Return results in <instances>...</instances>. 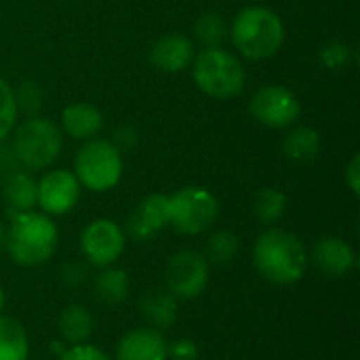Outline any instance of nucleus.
<instances>
[{
	"label": "nucleus",
	"mask_w": 360,
	"mask_h": 360,
	"mask_svg": "<svg viewBox=\"0 0 360 360\" xmlns=\"http://www.w3.org/2000/svg\"><path fill=\"white\" fill-rule=\"evenodd\" d=\"M308 249L289 230L270 228L253 245V266L272 285H295L306 276Z\"/></svg>",
	"instance_id": "obj_1"
},
{
	"label": "nucleus",
	"mask_w": 360,
	"mask_h": 360,
	"mask_svg": "<svg viewBox=\"0 0 360 360\" xmlns=\"http://www.w3.org/2000/svg\"><path fill=\"white\" fill-rule=\"evenodd\" d=\"M4 243L11 259L17 266L38 268L55 255L59 230L42 211H23L11 215Z\"/></svg>",
	"instance_id": "obj_2"
},
{
	"label": "nucleus",
	"mask_w": 360,
	"mask_h": 360,
	"mask_svg": "<svg viewBox=\"0 0 360 360\" xmlns=\"http://www.w3.org/2000/svg\"><path fill=\"white\" fill-rule=\"evenodd\" d=\"M230 38L243 57L251 61L270 59L285 42V23L268 6H247L234 17Z\"/></svg>",
	"instance_id": "obj_3"
},
{
	"label": "nucleus",
	"mask_w": 360,
	"mask_h": 360,
	"mask_svg": "<svg viewBox=\"0 0 360 360\" xmlns=\"http://www.w3.org/2000/svg\"><path fill=\"white\" fill-rule=\"evenodd\" d=\"M192 78L205 95L213 99H232L243 93L247 72L234 53L224 46H207L194 55Z\"/></svg>",
	"instance_id": "obj_4"
},
{
	"label": "nucleus",
	"mask_w": 360,
	"mask_h": 360,
	"mask_svg": "<svg viewBox=\"0 0 360 360\" xmlns=\"http://www.w3.org/2000/svg\"><path fill=\"white\" fill-rule=\"evenodd\" d=\"M63 146L61 131L55 122L40 116H30L13 131V143L11 150L19 162V167L27 171H40L49 169Z\"/></svg>",
	"instance_id": "obj_5"
},
{
	"label": "nucleus",
	"mask_w": 360,
	"mask_h": 360,
	"mask_svg": "<svg viewBox=\"0 0 360 360\" xmlns=\"http://www.w3.org/2000/svg\"><path fill=\"white\" fill-rule=\"evenodd\" d=\"M122 152L108 139H89L76 154L74 175L91 192H108L122 179Z\"/></svg>",
	"instance_id": "obj_6"
},
{
	"label": "nucleus",
	"mask_w": 360,
	"mask_h": 360,
	"mask_svg": "<svg viewBox=\"0 0 360 360\" xmlns=\"http://www.w3.org/2000/svg\"><path fill=\"white\" fill-rule=\"evenodd\" d=\"M219 215V202L213 192L200 186H186L169 196V226L186 236L207 232Z\"/></svg>",
	"instance_id": "obj_7"
},
{
	"label": "nucleus",
	"mask_w": 360,
	"mask_h": 360,
	"mask_svg": "<svg viewBox=\"0 0 360 360\" xmlns=\"http://www.w3.org/2000/svg\"><path fill=\"white\" fill-rule=\"evenodd\" d=\"M209 266L198 251L184 249L173 253L165 268L167 291L175 300H196L209 285Z\"/></svg>",
	"instance_id": "obj_8"
},
{
	"label": "nucleus",
	"mask_w": 360,
	"mask_h": 360,
	"mask_svg": "<svg viewBox=\"0 0 360 360\" xmlns=\"http://www.w3.org/2000/svg\"><path fill=\"white\" fill-rule=\"evenodd\" d=\"M124 247H127L124 230L114 219L99 217L86 224V228L80 234V251L84 259L99 270L114 266L122 257Z\"/></svg>",
	"instance_id": "obj_9"
},
{
	"label": "nucleus",
	"mask_w": 360,
	"mask_h": 360,
	"mask_svg": "<svg viewBox=\"0 0 360 360\" xmlns=\"http://www.w3.org/2000/svg\"><path fill=\"white\" fill-rule=\"evenodd\" d=\"M251 116L270 129H289L300 118V101L291 89L281 84H266L257 89L249 101Z\"/></svg>",
	"instance_id": "obj_10"
},
{
	"label": "nucleus",
	"mask_w": 360,
	"mask_h": 360,
	"mask_svg": "<svg viewBox=\"0 0 360 360\" xmlns=\"http://www.w3.org/2000/svg\"><path fill=\"white\" fill-rule=\"evenodd\" d=\"M82 186L78 184L74 171L68 169H53L44 173L38 181V202L40 211L49 217L65 215L70 213L78 198H80Z\"/></svg>",
	"instance_id": "obj_11"
},
{
	"label": "nucleus",
	"mask_w": 360,
	"mask_h": 360,
	"mask_svg": "<svg viewBox=\"0 0 360 360\" xmlns=\"http://www.w3.org/2000/svg\"><path fill=\"white\" fill-rule=\"evenodd\" d=\"M308 259H312L314 268L325 278H344L356 268L354 249L344 238H338V236L321 238L312 247V253L308 255Z\"/></svg>",
	"instance_id": "obj_12"
},
{
	"label": "nucleus",
	"mask_w": 360,
	"mask_h": 360,
	"mask_svg": "<svg viewBox=\"0 0 360 360\" xmlns=\"http://www.w3.org/2000/svg\"><path fill=\"white\" fill-rule=\"evenodd\" d=\"M116 360H169V342L160 329H131L116 346Z\"/></svg>",
	"instance_id": "obj_13"
},
{
	"label": "nucleus",
	"mask_w": 360,
	"mask_h": 360,
	"mask_svg": "<svg viewBox=\"0 0 360 360\" xmlns=\"http://www.w3.org/2000/svg\"><path fill=\"white\" fill-rule=\"evenodd\" d=\"M194 42L186 34H167L158 38L152 49H150V63L167 74H177L184 72L192 65L194 61Z\"/></svg>",
	"instance_id": "obj_14"
},
{
	"label": "nucleus",
	"mask_w": 360,
	"mask_h": 360,
	"mask_svg": "<svg viewBox=\"0 0 360 360\" xmlns=\"http://www.w3.org/2000/svg\"><path fill=\"white\" fill-rule=\"evenodd\" d=\"M169 226V196L167 194H150L146 196L129 219V232L137 240H148L156 232Z\"/></svg>",
	"instance_id": "obj_15"
},
{
	"label": "nucleus",
	"mask_w": 360,
	"mask_h": 360,
	"mask_svg": "<svg viewBox=\"0 0 360 360\" xmlns=\"http://www.w3.org/2000/svg\"><path fill=\"white\" fill-rule=\"evenodd\" d=\"M61 127L65 131V135H70L72 139H82L89 141L93 139L101 127H103V116L101 112L86 101H76L63 108L61 112Z\"/></svg>",
	"instance_id": "obj_16"
},
{
	"label": "nucleus",
	"mask_w": 360,
	"mask_h": 360,
	"mask_svg": "<svg viewBox=\"0 0 360 360\" xmlns=\"http://www.w3.org/2000/svg\"><path fill=\"white\" fill-rule=\"evenodd\" d=\"M2 196L6 200L11 215L23 213V211H34V207L38 202V181L30 173L17 169V171L4 175Z\"/></svg>",
	"instance_id": "obj_17"
},
{
	"label": "nucleus",
	"mask_w": 360,
	"mask_h": 360,
	"mask_svg": "<svg viewBox=\"0 0 360 360\" xmlns=\"http://www.w3.org/2000/svg\"><path fill=\"white\" fill-rule=\"evenodd\" d=\"M321 135L312 127H293L283 139L285 156L295 165H310L321 154Z\"/></svg>",
	"instance_id": "obj_18"
},
{
	"label": "nucleus",
	"mask_w": 360,
	"mask_h": 360,
	"mask_svg": "<svg viewBox=\"0 0 360 360\" xmlns=\"http://www.w3.org/2000/svg\"><path fill=\"white\" fill-rule=\"evenodd\" d=\"M57 327H59L61 338L70 346H78V344H86L91 340L93 329H95V319L89 312V308H84L80 304H72V306L63 308V312L59 314Z\"/></svg>",
	"instance_id": "obj_19"
},
{
	"label": "nucleus",
	"mask_w": 360,
	"mask_h": 360,
	"mask_svg": "<svg viewBox=\"0 0 360 360\" xmlns=\"http://www.w3.org/2000/svg\"><path fill=\"white\" fill-rule=\"evenodd\" d=\"M139 310L154 329H169L177 321V300L169 291H148L139 300Z\"/></svg>",
	"instance_id": "obj_20"
},
{
	"label": "nucleus",
	"mask_w": 360,
	"mask_h": 360,
	"mask_svg": "<svg viewBox=\"0 0 360 360\" xmlns=\"http://www.w3.org/2000/svg\"><path fill=\"white\" fill-rule=\"evenodd\" d=\"M93 291H95V297L101 304H108V306L122 304L129 297V291H131L129 274L124 270H120V268H114V266L101 268L99 274L93 281Z\"/></svg>",
	"instance_id": "obj_21"
},
{
	"label": "nucleus",
	"mask_w": 360,
	"mask_h": 360,
	"mask_svg": "<svg viewBox=\"0 0 360 360\" xmlns=\"http://www.w3.org/2000/svg\"><path fill=\"white\" fill-rule=\"evenodd\" d=\"M30 340L23 325L0 314V360H27Z\"/></svg>",
	"instance_id": "obj_22"
},
{
	"label": "nucleus",
	"mask_w": 360,
	"mask_h": 360,
	"mask_svg": "<svg viewBox=\"0 0 360 360\" xmlns=\"http://www.w3.org/2000/svg\"><path fill=\"white\" fill-rule=\"evenodd\" d=\"M251 207H253V215H255L257 221H262L266 226H272V224L281 221V217L285 215V211H287V196H285L283 190L266 186V188L255 192Z\"/></svg>",
	"instance_id": "obj_23"
},
{
	"label": "nucleus",
	"mask_w": 360,
	"mask_h": 360,
	"mask_svg": "<svg viewBox=\"0 0 360 360\" xmlns=\"http://www.w3.org/2000/svg\"><path fill=\"white\" fill-rule=\"evenodd\" d=\"M240 251V240L238 236L232 232V230H219V232H213L207 240V247H205V259L209 264H215V266H228L236 259Z\"/></svg>",
	"instance_id": "obj_24"
},
{
	"label": "nucleus",
	"mask_w": 360,
	"mask_h": 360,
	"mask_svg": "<svg viewBox=\"0 0 360 360\" xmlns=\"http://www.w3.org/2000/svg\"><path fill=\"white\" fill-rule=\"evenodd\" d=\"M194 36L202 44V49L221 46V42L228 36V23L224 21L219 13H213V11L202 13L194 23Z\"/></svg>",
	"instance_id": "obj_25"
},
{
	"label": "nucleus",
	"mask_w": 360,
	"mask_h": 360,
	"mask_svg": "<svg viewBox=\"0 0 360 360\" xmlns=\"http://www.w3.org/2000/svg\"><path fill=\"white\" fill-rule=\"evenodd\" d=\"M15 89L0 76V143L13 133L17 122V103H15Z\"/></svg>",
	"instance_id": "obj_26"
},
{
	"label": "nucleus",
	"mask_w": 360,
	"mask_h": 360,
	"mask_svg": "<svg viewBox=\"0 0 360 360\" xmlns=\"http://www.w3.org/2000/svg\"><path fill=\"white\" fill-rule=\"evenodd\" d=\"M321 61L329 70H344L352 61V51L342 40H331L321 49Z\"/></svg>",
	"instance_id": "obj_27"
},
{
	"label": "nucleus",
	"mask_w": 360,
	"mask_h": 360,
	"mask_svg": "<svg viewBox=\"0 0 360 360\" xmlns=\"http://www.w3.org/2000/svg\"><path fill=\"white\" fill-rule=\"evenodd\" d=\"M13 93H15L17 112H27L34 116L42 108V89L36 82H21V86Z\"/></svg>",
	"instance_id": "obj_28"
},
{
	"label": "nucleus",
	"mask_w": 360,
	"mask_h": 360,
	"mask_svg": "<svg viewBox=\"0 0 360 360\" xmlns=\"http://www.w3.org/2000/svg\"><path fill=\"white\" fill-rule=\"evenodd\" d=\"M59 360H112L101 348L93 346V344H78V346H70L68 350H63L59 354Z\"/></svg>",
	"instance_id": "obj_29"
},
{
	"label": "nucleus",
	"mask_w": 360,
	"mask_h": 360,
	"mask_svg": "<svg viewBox=\"0 0 360 360\" xmlns=\"http://www.w3.org/2000/svg\"><path fill=\"white\" fill-rule=\"evenodd\" d=\"M169 359L173 360H198L200 359V350L198 344L194 340L188 338H179L173 344H169Z\"/></svg>",
	"instance_id": "obj_30"
},
{
	"label": "nucleus",
	"mask_w": 360,
	"mask_h": 360,
	"mask_svg": "<svg viewBox=\"0 0 360 360\" xmlns=\"http://www.w3.org/2000/svg\"><path fill=\"white\" fill-rule=\"evenodd\" d=\"M344 181H346V186L350 188V192H352L354 196H359L360 194V156L359 154H354V156L350 158V162H348V167H346V173H344Z\"/></svg>",
	"instance_id": "obj_31"
},
{
	"label": "nucleus",
	"mask_w": 360,
	"mask_h": 360,
	"mask_svg": "<svg viewBox=\"0 0 360 360\" xmlns=\"http://www.w3.org/2000/svg\"><path fill=\"white\" fill-rule=\"evenodd\" d=\"M120 152L122 150H129V148H133L135 143H137V131L133 129V127H120L118 131H116V141H112Z\"/></svg>",
	"instance_id": "obj_32"
},
{
	"label": "nucleus",
	"mask_w": 360,
	"mask_h": 360,
	"mask_svg": "<svg viewBox=\"0 0 360 360\" xmlns=\"http://www.w3.org/2000/svg\"><path fill=\"white\" fill-rule=\"evenodd\" d=\"M17 169H19V162H17V158H15L11 146H4V141H2V143H0V171H2L4 175H8V173H13V171H17Z\"/></svg>",
	"instance_id": "obj_33"
},
{
	"label": "nucleus",
	"mask_w": 360,
	"mask_h": 360,
	"mask_svg": "<svg viewBox=\"0 0 360 360\" xmlns=\"http://www.w3.org/2000/svg\"><path fill=\"white\" fill-rule=\"evenodd\" d=\"M4 306H6V293H4V289H2V285H0V314H2V310H4Z\"/></svg>",
	"instance_id": "obj_34"
},
{
	"label": "nucleus",
	"mask_w": 360,
	"mask_h": 360,
	"mask_svg": "<svg viewBox=\"0 0 360 360\" xmlns=\"http://www.w3.org/2000/svg\"><path fill=\"white\" fill-rule=\"evenodd\" d=\"M4 247V228H2V221H0V251Z\"/></svg>",
	"instance_id": "obj_35"
}]
</instances>
